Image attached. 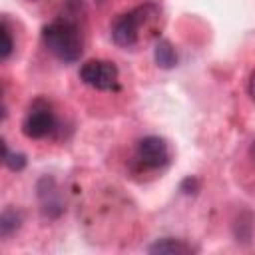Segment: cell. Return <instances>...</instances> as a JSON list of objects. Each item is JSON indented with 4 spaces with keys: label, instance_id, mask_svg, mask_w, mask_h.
Returning <instances> with one entry per match:
<instances>
[{
    "label": "cell",
    "instance_id": "8",
    "mask_svg": "<svg viewBox=\"0 0 255 255\" xmlns=\"http://www.w3.org/2000/svg\"><path fill=\"white\" fill-rule=\"evenodd\" d=\"M153 60L159 68L163 70H169L177 64V52L175 48L171 46L169 40H157L155 42V48H153Z\"/></svg>",
    "mask_w": 255,
    "mask_h": 255
},
{
    "label": "cell",
    "instance_id": "10",
    "mask_svg": "<svg viewBox=\"0 0 255 255\" xmlns=\"http://www.w3.org/2000/svg\"><path fill=\"white\" fill-rule=\"evenodd\" d=\"M2 159H4V165L10 169V171H20L26 167V155L24 153H18V151H10L8 149V143L2 141Z\"/></svg>",
    "mask_w": 255,
    "mask_h": 255
},
{
    "label": "cell",
    "instance_id": "5",
    "mask_svg": "<svg viewBox=\"0 0 255 255\" xmlns=\"http://www.w3.org/2000/svg\"><path fill=\"white\" fill-rule=\"evenodd\" d=\"M133 159L143 169H159L169 163V145L159 135H145L137 141Z\"/></svg>",
    "mask_w": 255,
    "mask_h": 255
},
{
    "label": "cell",
    "instance_id": "11",
    "mask_svg": "<svg viewBox=\"0 0 255 255\" xmlns=\"http://www.w3.org/2000/svg\"><path fill=\"white\" fill-rule=\"evenodd\" d=\"M0 36H2V60H8L12 50H14V42H12V34H10V28H8V22L2 20L0 24Z\"/></svg>",
    "mask_w": 255,
    "mask_h": 255
},
{
    "label": "cell",
    "instance_id": "2",
    "mask_svg": "<svg viewBox=\"0 0 255 255\" xmlns=\"http://www.w3.org/2000/svg\"><path fill=\"white\" fill-rule=\"evenodd\" d=\"M153 4L135 6L124 14H120L112 24V40L120 48H133L139 40V28L149 18V12H153Z\"/></svg>",
    "mask_w": 255,
    "mask_h": 255
},
{
    "label": "cell",
    "instance_id": "12",
    "mask_svg": "<svg viewBox=\"0 0 255 255\" xmlns=\"http://www.w3.org/2000/svg\"><path fill=\"white\" fill-rule=\"evenodd\" d=\"M179 189H181L183 193H195V191L199 189V181H197L195 177H185V179L181 181Z\"/></svg>",
    "mask_w": 255,
    "mask_h": 255
},
{
    "label": "cell",
    "instance_id": "4",
    "mask_svg": "<svg viewBox=\"0 0 255 255\" xmlns=\"http://www.w3.org/2000/svg\"><path fill=\"white\" fill-rule=\"evenodd\" d=\"M56 129V116L48 102L34 100L22 120V133L30 139H42Z\"/></svg>",
    "mask_w": 255,
    "mask_h": 255
},
{
    "label": "cell",
    "instance_id": "14",
    "mask_svg": "<svg viewBox=\"0 0 255 255\" xmlns=\"http://www.w3.org/2000/svg\"><path fill=\"white\" fill-rule=\"evenodd\" d=\"M251 151H253V155H255V141H253V147H251Z\"/></svg>",
    "mask_w": 255,
    "mask_h": 255
},
{
    "label": "cell",
    "instance_id": "7",
    "mask_svg": "<svg viewBox=\"0 0 255 255\" xmlns=\"http://www.w3.org/2000/svg\"><path fill=\"white\" fill-rule=\"evenodd\" d=\"M147 253H161V255H189L193 253V247L185 243L183 239H173V237H161L155 239L149 247Z\"/></svg>",
    "mask_w": 255,
    "mask_h": 255
},
{
    "label": "cell",
    "instance_id": "6",
    "mask_svg": "<svg viewBox=\"0 0 255 255\" xmlns=\"http://www.w3.org/2000/svg\"><path fill=\"white\" fill-rule=\"evenodd\" d=\"M38 191V201H40V211L46 219H58L64 211V201L60 195V189L56 185V179L50 175H44L36 183Z\"/></svg>",
    "mask_w": 255,
    "mask_h": 255
},
{
    "label": "cell",
    "instance_id": "1",
    "mask_svg": "<svg viewBox=\"0 0 255 255\" xmlns=\"http://www.w3.org/2000/svg\"><path fill=\"white\" fill-rule=\"evenodd\" d=\"M42 42L46 50L64 64H74L84 52L82 32L76 20L60 16L42 28Z\"/></svg>",
    "mask_w": 255,
    "mask_h": 255
},
{
    "label": "cell",
    "instance_id": "13",
    "mask_svg": "<svg viewBox=\"0 0 255 255\" xmlns=\"http://www.w3.org/2000/svg\"><path fill=\"white\" fill-rule=\"evenodd\" d=\"M247 90H249V96H251L253 102H255V72H253L251 78H249V86H247Z\"/></svg>",
    "mask_w": 255,
    "mask_h": 255
},
{
    "label": "cell",
    "instance_id": "3",
    "mask_svg": "<svg viewBox=\"0 0 255 255\" xmlns=\"http://www.w3.org/2000/svg\"><path fill=\"white\" fill-rule=\"evenodd\" d=\"M118 78L120 70L110 60H88L80 66V80L100 92L118 90Z\"/></svg>",
    "mask_w": 255,
    "mask_h": 255
},
{
    "label": "cell",
    "instance_id": "9",
    "mask_svg": "<svg viewBox=\"0 0 255 255\" xmlns=\"http://www.w3.org/2000/svg\"><path fill=\"white\" fill-rule=\"evenodd\" d=\"M22 225V213L18 209H12V207H6L0 215V235L6 239L10 237L12 233H16Z\"/></svg>",
    "mask_w": 255,
    "mask_h": 255
}]
</instances>
